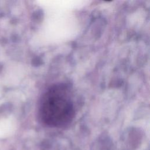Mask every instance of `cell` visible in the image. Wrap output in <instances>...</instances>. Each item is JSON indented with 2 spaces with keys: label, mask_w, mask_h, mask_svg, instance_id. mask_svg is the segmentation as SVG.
I'll list each match as a JSON object with an SVG mask.
<instances>
[{
  "label": "cell",
  "mask_w": 150,
  "mask_h": 150,
  "mask_svg": "<svg viewBox=\"0 0 150 150\" xmlns=\"http://www.w3.org/2000/svg\"><path fill=\"white\" fill-rule=\"evenodd\" d=\"M39 114L48 124H64L73 118V103L67 87L59 84L51 86L43 94L40 101Z\"/></svg>",
  "instance_id": "1"
}]
</instances>
